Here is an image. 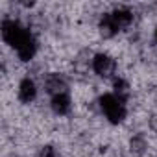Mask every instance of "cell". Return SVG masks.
I'll return each instance as SVG.
<instances>
[{
    "instance_id": "cell-1",
    "label": "cell",
    "mask_w": 157,
    "mask_h": 157,
    "mask_svg": "<svg viewBox=\"0 0 157 157\" xmlns=\"http://www.w3.org/2000/svg\"><path fill=\"white\" fill-rule=\"evenodd\" d=\"M32 37H33V35H32L26 28H22L17 21L6 19V21L2 22V39H4L10 46H13L15 50H19L21 46H24Z\"/></svg>"
},
{
    "instance_id": "cell-2",
    "label": "cell",
    "mask_w": 157,
    "mask_h": 157,
    "mask_svg": "<svg viewBox=\"0 0 157 157\" xmlns=\"http://www.w3.org/2000/svg\"><path fill=\"white\" fill-rule=\"evenodd\" d=\"M100 107L111 124H118L126 118V105L117 94H104L100 96Z\"/></svg>"
},
{
    "instance_id": "cell-3",
    "label": "cell",
    "mask_w": 157,
    "mask_h": 157,
    "mask_svg": "<svg viewBox=\"0 0 157 157\" xmlns=\"http://www.w3.org/2000/svg\"><path fill=\"white\" fill-rule=\"evenodd\" d=\"M115 59L107 54H96L93 59V70L102 78H109L111 74H115Z\"/></svg>"
},
{
    "instance_id": "cell-4",
    "label": "cell",
    "mask_w": 157,
    "mask_h": 157,
    "mask_svg": "<svg viewBox=\"0 0 157 157\" xmlns=\"http://www.w3.org/2000/svg\"><path fill=\"white\" fill-rule=\"evenodd\" d=\"M37 96V87L33 83V80H30V78H24V80L19 83V100L24 102V104H30L33 102Z\"/></svg>"
},
{
    "instance_id": "cell-5",
    "label": "cell",
    "mask_w": 157,
    "mask_h": 157,
    "mask_svg": "<svg viewBox=\"0 0 157 157\" xmlns=\"http://www.w3.org/2000/svg\"><path fill=\"white\" fill-rule=\"evenodd\" d=\"M44 85H46V91H48L52 96L61 94V93H67V80H65L61 74H50V76L46 78Z\"/></svg>"
},
{
    "instance_id": "cell-6",
    "label": "cell",
    "mask_w": 157,
    "mask_h": 157,
    "mask_svg": "<svg viewBox=\"0 0 157 157\" xmlns=\"http://www.w3.org/2000/svg\"><path fill=\"white\" fill-rule=\"evenodd\" d=\"M72 104H70V98L67 93H61V94H56L52 96V109L56 115H67L70 111Z\"/></svg>"
},
{
    "instance_id": "cell-7",
    "label": "cell",
    "mask_w": 157,
    "mask_h": 157,
    "mask_svg": "<svg viewBox=\"0 0 157 157\" xmlns=\"http://www.w3.org/2000/svg\"><path fill=\"white\" fill-rule=\"evenodd\" d=\"M111 17H113V21H115V24H117L118 30L128 28V26L131 24V21H133V13H131L129 10H126V8L115 10V11L111 13Z\"/></svg>"
},
{
    "instance_id": "cell-8",
    "label": "cell",
    "mask_w": 157,
    "mask_h": 157,
    "mask_svg": "<svg viewBox=\"0 0 157 157\" xmlns=\"http://www.w3.org/2000/svg\"><path fill=\"white\" fill-rule=\"evenodd\" d=\"M100 32H102L104 37H113V35L118 32V28H117V24H115L111 13H107V15L102 17V21H100Z\"/></svg>"
},
{
    "instance_id": "cell-9",
    "label": "cell",
    "mask_w": 157,
    "mask_h": 157,
    "mask_svg": "<svg viewBox=\"0 0 157 157\" xmlns=\"http://www.w3.org/2000/svg\"><path fill=\"white\" fill-rule=\"evenodd\" d=\"M35 52H37V43H35V39H33V37H32L24 46H21V48L17 50V54H19L21 61H30V59L35 56Z\"/></svg>"
},
{
    "instance_id": "cell-10",
    "label": "cell",
    "mask_w": 157,
    "mask_h": 157,
    "mask_svg": "<svg viewBox=\"0 0 157 157\" xmlns=\"http://www.w3.org/2000/svg\"><path fill=\"white\" fill-rule=\"evenodd\" d=\"M115 94H117L120 100L126 102V98H128V83H126L124 80H117V82H115Z\"/></svg>"
},
{
    "instance_id": "cell-11",
    "label": "cell",
    "mask_w": 157,
    "mask_h": 157,
    "mask_svg": "<svg viewBox=\"0 0 157 157\" xmlns=\"http://www.w3.org/2000/svg\"><path fill=\"white\" fill-rule=\"evenodd\" d=\"M131 148H135L137 151H140V150L144 148V140H142V137H137V139H133V140H131Z\"/></svg>"
},
{
    "instance_id": "cell-12",
    "label": "cell",
    "mask_w": 157,
    "mask_h": 157,
    "mask_svg": "<svg viewBox=\"0 0 157 157\" xmlns=\"http://www.w3.org/2000/svg\"><path fill=\"white\" fill-rule=\"evenodd\" d=\"M39 157H54V150H52L50 146H46V148L39 153Z\"/></svg>"
},
{
    "instance_id": "cell-13",
    "label": "cell",
    "mask_w": 157,
    "mask_h": 157,
    "mask_svg": "<svg viewBox=\"0 0 157 157\" xmlns=\"http://www.w3.org/2000/svg\"><path fill=\"white\" fill-rule=\"evenodd\" d=\"M150 126H151V129L157 133V117H153V118L150 120Z\"/></svg>"
},
{
    "instance_id": "cell-14",
    "label": "cell",
    "mask_w": 157,
    "mask_h": 157,
    "mask_svg": "<svg viewBox=\"0 0 157 157\" xmlns=\"http://www.w3.org/2000/svg\"><path fill=\"white\" fill-rule=\"evenodd\" d=\"M155 41H157V28H155Z\"/></svg>"
}]
</instances>
